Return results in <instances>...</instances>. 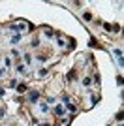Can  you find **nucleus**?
<instances>
[{"instance_id": "nucleus-1", "label": "nucleus", "mask_w": 124, "mask_h": 126, "mask_svg": "<svg viewBox=\"0 0 124 126\" xmlns=\"http://www.w3.org/2000/svg\"><path fill=\"white\" fill-rule=\"evenodd\" d=\"M83 17H85V21H90V19H92V15H90V13H88V11H87V13H85V15H83Z\"/></svg>"}, {"instance_id": "nucleus-2", "label": "nucleus", "mask_w": 124, "mask_h": 126, "mask_svg": "<svg viewBox=\"0 0 124 126\" xmlns=\"http://www.w3.org/2000/svg\"><path fill=\"white\" fill-rule=\"evenodd\" d=\"M17 90H19V92H25L26 87H25V85H19V87H17Z\"/></svg>"}, {"instance_id": "nucleus-3", "label": "nucleus", "mask_w": 124, "mask_h": 126, "mask_svg": "<svg viewBox=\"0 0 124 126\" xmlns=\"http://www.w3.org/2000/svg\"><path fill=\"white\" fill-rule=\"evenodd\" d=\"M41 126H47V124H41Z\"/></svg>"}]
</instances>
